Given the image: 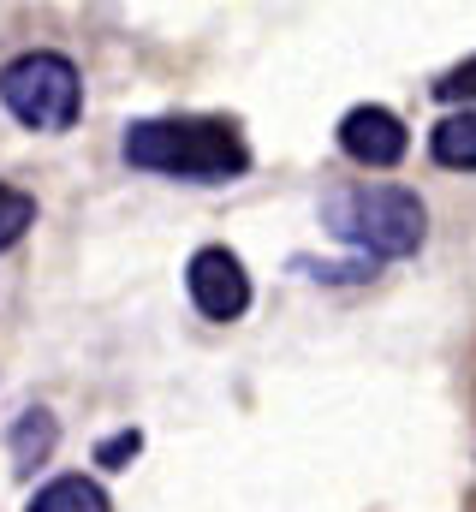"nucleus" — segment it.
<instances>
[{
	"label": "nucleus",
	"mask_w": 476,
	"mask_h": 512,
	"mask_svg": "<svg viewBox=\"0 0 476 512\" xmlns=\"http://www.w3.org/2000/svg\"><path fill=\"white\" fill-rule=\"evenodd\" d=\"M0 102L18 126L30 131H72L84 114V78L66 54L54 48H30L18 60H6L0 72Z\"/></svg>",
	"instance_id": "obj_3"
},
{
	"label": "nucleus",
	"mask_w": 476,
	"mask_h": 512,
	"mask_svg": "<svg viewBox=\"0 0 476 512\" xmlns=\"http://www.w3.org/2000/svg\"><path fill=\"white\" fill-rule=\"evenodd\" d=\"M24 512H114V507H108L102 483H90V477H54V483H42L30 495Z\"/></svg>",
	"instance_id": "obj_6"
},
{
	"label": "nucleus",
	"mask_w": 476,
	"mask_h": 512,
	"mask_svg": "<svg viewBox=\"0 0 476 512\" xmlns=\"http://www.w3.org/2000/svg\"><path fill=\"white\" fill-rule=\"evenodd\" d=\"M322 221H328V233H340L346 245H357L369 268L417 256L423 251V233H429V209L405 185H352V191H334L328 209H322Z\"/></svg>",
	"instance_id": "obj_2"
},
{
	"label": "nucleus",
	"mask_w": 476,
	"mask_h": 512,
	"mask_svg": "<svg viewBox=\"0 0 476 512\" xmlns=\"http://www.w3.org/2000/svg\"><path fill=\"white\" fill-rule=\"evenodd\" d=\"M137 447H143V435H137V429H125V435H114V441L102 447V465H119V459H131Z\"/></svg>",
	"instance_id": "obj_11"
},
{
	"label": "nucleus",
	"mask_w": 476,
	"mask_h": 512,
	"mask_svg": "<svg viewBox=\"0 0 476 512\" xmlns=\"http://www.w3.org/2000/svg\"><path fill=\"white\" fill-rule=\"evenodd\" d=\"M429 155L453 173H476V108L465 114H447L441 126L429 131Z\"/></svg>",
	"instance_id": "obj_7"
},
{
	"label": "nucleus",
	"mask_w": 476,
	"mask_h": 512,
	"mask_svg": "<svg viewBox=\"0 0 476 512\" xmlns=\"http://www.w3.org/2000/svg\"><path fill=\"white\" fill-rule=\"evenodd\" d=\"M340 149L352 155L357 167H399L405 161V149H411V137L399 126V114H387V108H352L346 120H340Z\"/></svg>",
	"instance_id": "obj_5"
},
{
	"label": "nucleus",
	"mask_w": 476,
	"mask_h": 512,
	"mask_svg": "<svg viewBox=\"0 0 476 512\" xmlns=\"http://www.w3.org/2000/svg\"><path fill=\"white\" fill-rule=\"evenodd\" d=\"M30 221H36V203H30L24 191L0 185V251H6V245H18V239L30 233Z\"/></svg>",
	"instance_id": "obj_9"
},
{
	"label": "nucleus",
	"mask_w": 476,
	"mask_h": 512,
	"mask_svg": "<svg viewBox=\"0 0 476 512\" xmlns=\"http://www.w3.org/2000/svg\"><path fill=\"white\" fill-rule=\"evenodd\" d=\"M125 161L143 173L221 185L250 167V149L227 120H137L125 131Z\"/></svg>",
	"instance_id": "obj_1"
},
{
	"label": "nucleus",
	"mask_w": 476,
	"mask_h": 512,
	"mask_svg": "<svg viewBox=\"0 0 476 512\" xmlns=\"http://www.w3.org/2000/svg\"><path fill=\"white\" fill-rule=\"evenodd\" d=\"M54 441H60L54 417H48V411H24V417L12 423V471H18V477H30V471L54 453Z\"/></svg>",
	"instance_id": "obj_8"
},
{
	"label": "nucleus",
	"mask_w": 476,
	"mask_h": 512,
	"mask_svg": "<svg viewBox=\"0 0 476 512\" xmlns=\"http://www.w3.org/2000/svg\"><path fill=\"white\" fill-rule=\"evenodd\" d=\"M435 96H441V102H476V60L471 66H453V72L435 84Z\"/></svg>",
	"instance_id": "obj_10"
},
{
	"label": "nucleus",
	"mask_w": 476,
	"mask_h": 512,
	"mask_svg": "<svg viewBox=\"0 0 476 512\" xmlns=\"http://www.w3.org/2000/svg\"><path fill=\"white\" fill-rule=\"evenodd\" d=\"M185 292H191V304H197L209 322H238V316L250 310V274H244V262H238L233 251H221V245H209V251L191 256Z\"/></svg>",
	"instance_id": "obj_4"
}]
</instances>
